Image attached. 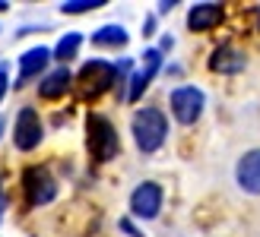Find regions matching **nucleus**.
<instances>
[{
	"mask_svg": "<svg viewBox=\"0 0 260 237\" xmlns=\"http://www.w3.org/2000/svg\"><path fill=\"white\" fill-rule=\"evenodd\" d=\"M168 136V121L159 108H140L134 114V139L140 152H155Z\"/></svg>",
	"mask_w": 260,
	"mask_h": 237,
	"instance_id": "obj_1",
	"label": "nucleus"
},
{
	"mask_svg": "<svg viewBox=\"0 0 260 237\" xmlns=\"http://www.w3.org/2000/svg\"><path fill=\"white\" fill-rule=\"evenodd\" d=\"M86 133H89V152L95 162H111L121 152V139L118 130L105 114H89L86 117Z\"/></svg>",
	"mask_w": 260,
	"mask_h": 237,
	"instance_id": "obj_2",
	"label": "nucleus"
},
{
	"mask_svg": "<svg viewBox=\"0 0 260 237\" xmlns=\"http://www.w3.org/2000/svg\"><path fill=\"white\" fill-rule=\"evenodd\" d=\"M121 76V70L114 67L108 60H89L83 63L80 76H76V83H80V95L83 98H99L102 92H108L111 83Z\"/></svg>",
	"mask_w": 260,
	"mask_h": 237,
	"instance_id": "obj_3",
	"label": "nucleus"
},
{
	"mask_svg": "<svg viewBox=\"0 0 260 237\" xmlns=\"http://www.w3.org/2000/svg\"><path fill=\"white\" fill-rule=\"evenodd\" d=\"M22 193H25V203H29L32 209H42V206H48L57 196V183H54V177H51L45 168L32 165V168L22 171Z\"/></svg>",
	"mask_w": 260,
	"mask_h": 237,
	"instance_id": "obj_4",
	"label": "nucleus"
},
{
	"mask_svg": "<svg viewBox=\"0 0 260 237\" xmlns=\"http://www.w3.org/2000/svg\"><path fill=\"white\" fill-rule=\"evenodd\" d=\"M203 92L200 89H193V86H181L172 92V114H175V121L178 124H197L200 121V114H203Z\"/></svg>",
	"mask_w": 260,
	"mask_h": 237,
	"instance_id": "obj_5",
	"label": "nucleus"
},
{
	"mask_svg": "<svg viewBox=\"0 0 260 237\" xmlns=\"http://www.w3.org/2000/svg\"><path fill=\"white\" fill-rule=\"evenodd\" d=\"M42 121H38L35 108H22L16 114V130H13V142H16L19 152H32L38 142H42Z\"/></svg>",
	"mask_w": 260,
	"mask_h": 237,
	"instance_id": "obj_6",
	"label": "nucleus"
},
{
	"mask_svg": "<svg viewBox=\"0 0 260 237\" xmlns=\"http://www.w3.org/2000/svg\"><path fill=\"white\" fill-rule=\"evenodd\" d=\"M162 209V187L159 183H140V187L130 193V212H134L137 218H155Z\"/></svg>",
	"mask_w": 260,
	"mask_h": 237,
	"instance_id": "obj_7",
	"label": "nucleus"
},
{
	"mask_svg": "<svg viewBox=\"0 0 260 237\" xmlns=\"http://www.w3.org/2000/svg\"><path fill=\"white\" fill-rule=\"evenodd\" d=\"M159 67H162V51L149 48L146 54H143V67H140L134 76H130V92H127V101H140V98H143V92L149 89V83L155 79Z\"/></svg>",
	"mask_w": 260,
	"mask_h": 237,
	"instance_id": "obj_8",
	"label": "nucleus"
},
{
	"mask_svg": "<svg viewBox=\"0 0 260 237\" xmlns=\"http://www.w3.org/2000/svg\"><path fill=\"white\" fill-rule=\"evenodd\" d=\"M235 180L244 193H260V149H251L238 158L235 165Z\"/></svg>",
	"mask_w": 260,
	"mask_h": 237,
	"instance_id": "obj_9",
	"label": "nucleus"
},
{
	"mask_svg": "<svg viewBox=\"0 0 260 237\" xmlns=\"http://www.w3.org/2000/svg\"><path fill=\"white\" fill-rule=\"evenodd\" d=\"M48 60H51V51L45 45H38V48H29L25 54L19 57V76H16V86H25L32 76H42V70L48 67Z\"/></svg>",
	"mask_w": 260,
	"mask_h": 237,
	"instance_id": "obj_10",
	"label": "nucleus"
},
{
	"mask_svg": "<svg viewBox=\"0 0 260 237\" xmlns=\"http://www.w3.org/2000/svg\"><path fill=\"white\" fill-rule=\"evenodd\" d=\"M222 22V4H197L187 13V29L190 32H210Z\"/></svg>",
	"mask_w": 260,
	"mask_h": 237,
	"instance_id": "obj_11",
	"label": "nucleus"
},
{
	"mask_svg": "<svg viewBox=\"0 0 260 237\" xmlns=\"http://www.w3.org/2000/svg\"><path fill=\"white\" fill-rule=\"evenodd\" d=\"M244 63H248V60H244L241 51L222 45V48H216V51H213V57H210V70H213V73H241V70H244Z\"/></svg>",
	"mask_w": 260,
	"mask_h": 237,
	"instance_id": "obj_12",
	"label": "nucleus"
},
{
	"mask_svg": "<svg viewBox=\"0 0 260 237\" xmlns=\"http://www.w3.org/2000/svg\"><path fill=\"white\" fill-rule=\"evenodd\" d=\"M73 86V76L67 67H57V70H51L45 79H42V86H38V95L42 98H60V95H67V89Z\"/></svg>",
	"mask_w": 260,
	"mask_h": 237,
	"instance_id": "obj_13",
	"label": "nucleus"
},
{
	"mask_svg": "<svg viewBox=\"0 0 260 237\" xmlns=\"http://www.w3.org/2000/svg\"><path fill=\"white\" fill-rule=\"evenodd\" d=\"M92 45H99V48H121V45H127L124 25H102L99 32H92Z\"/></svg>",
	"mask_w": 260,
	"mask_h": 237,
	"instance_id": "obj_14",
	"label": "nucleus"
},
{
	"mask_svg": "<svg viewBox=\"0 0 260 237\" xmlns=\"http://www.w3.org/2000/svg\"><path fill=\"white\" fill-rule=\"evenodd\" d=\"M80 45H83V35L80 32H67L57 42V48L51 51V57H54V60H70V57H76V48H80Z\"/></svg>",
	"mask_w": 260,
	"mask_h": 237,
	"instance_id": "obj_15",
	"label": "nucleus"
},
{
	"mask_svg": "<svg viewBox=\"0 0 260 237\" xmlns=\"http://www.w3.org/2000/svg\"><path fill=\"white\" fill-rule=\"evenodd\" d=\"M99 7H105V0H67V4H60V13L76 16V13H89V10H99Z\"/></svg>",
	"mask_w": 260,
	"mask_h": 237,
	"instance_id": "obj_16",
	"label": "nucleus"
},
{
	"mask_svg": "<svg viewBox=\"0 0 260 237\" xmlns=\"http://www.w3.org/2000/svg\"><path fill=\"white\" fill-rule=\"evenodd\" d=\"M10 86V79H7V67H0V101H4V92Z\"/></svg>",
	"mask_w": 260,
	"mask_h": 237,
	"instance_id": "obj_17",
	"label": "nucleus"
},
{
	"mask_svg": "<svg viewBox=\"0 0 260 237\" xmlns=\"http://www.w3.org/2000/svg\"><path fill=\"white\" fill-rule=\"evenodd\" d=\"M121 228H124V231H127V234H130V237H140V234H137V228H134V225H130V221H127V218H124V221H121Z\"/></svg>",
	"mask_w": 260,
	"mask_h": 237,
	"instance_id": "obj_18",
	"label": "nucleus"
},
{
	"mask_svg": "<svg viewBox=\"0 0 260 237\" xmlns=\"http://www.w3.org/2000/svg\"><path fill=\"white\" fill-rule=\"evenodd\" d=\"M172 7H178L175 0H168V4H159V13H172Z\"/></svg>",
	"mask_w": 260,
	"mask_h": 237,
	"instance_id": "obj_19",
	"label": "nucleus"
},
{
	"mask_svg": "<svg viewBox=\"0 0 260 237\" xmlns=\"http://www.w3.org/2000/svg\"><path fill=\"white\" fill-rule=\"evenodd\" d=\"M4 10H10V4H7V0H0V13H4Z\"/></svg>",
	"mask_w": 260,
	"mask_h": 237,
	"instance_id": "obj_20",
	"label": "nucleus"
},
{
	"mask_svg": "<svg viewBox=\"0 0 260 237\" xmlns=\"http://www.w3.org/2000/svg\"><path fill=\"white\" fill-rule=\"evenodd\" d=\"M0 206H4V180H0Z\"/></svg>",
	"mask_w": 260,
	"mask_h": 237,
	"instance_id": "obj_21",
	"label": "nucleus"
},
{
	"mask_svg": "<svg viewBox=\"0 0 260 237\" xmlns=\"http://www.w3.org/2000/svg\"><path fill=\"white\" fill-rule=\"evenodd\" d=\"M4 130H7V121H4V117H0V133H4Z\"/></svg>",
	"mask_w": 260,
	"mask_h": 237,
	"instance_id": "obj_22",
	"label": "nucleus"
},
{
	"mask_svg": "<svg viewBox=\"0 0 260 237\" xmlns=\"http://www.w3.org/2000/svg\"><path fill=\"white\" fill-rule=\"evenodd\" d=\"M257 29H260V13H257Z\"/></svg>",
	"mask_w": 260,
	"mask_h": 237,
	"instance_id": "obj_23",
	"label": "nucleus"
}]
</instances>
